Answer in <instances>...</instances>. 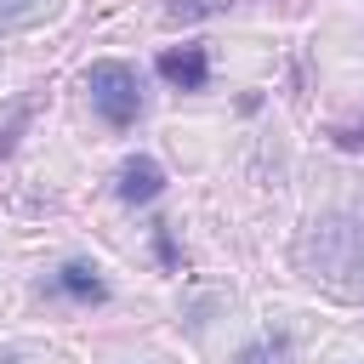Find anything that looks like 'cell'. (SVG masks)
<instances>
[{"label": "cell", "mask_w": 364, "mask_h": 364, "mask_svg": "<svg viewBox=\"0 0 364 364\" xmlns=\"http://www.w3.org/2000/svg\"><path fill=\"white\" fill-rule=\"evenodd\" d=\"M239 364H273V353H267V347H245V353H239Z\"/></svg>", "instance_id": "obj_9"}, {"label": "cell", "mask_w": 364, "mask_h": 364, "mask_svg": "<svg viewBox=\"0 0 364 364\" xmlns=\"http://www.w3.org/2000/svg\"><path fill=\"white\" fill-rule=\"evenodd\" d=\"M159 74H165L171 85H182V91H199V85L210 80V57H205V46H182V51H159Z\"/></svg>", "instance_id": "obj_3"}, {"label": "cell", "mask_w": 364, "mask_h": 364, "mask_svg": "<svg viewBox=\"0 0 364 364\" xmlns=\"http://www.w3.org/2000/svg\"><path fill=\"white\" fill-rule=\"evenodd\" d=\"M301 273L324 284L330 296H364V222L358 216H324L301 233Z\"/></svg>", "instance_id": "obj_1"}, {"label": "cell", "mask_w": 364, "mask_h": 364, "mask_svg": "<svg viewBox=\"0 0 364 364\" xmlns=\"http://www.w3.org/2000/svg\"><path fill=\"white\" fill-rule=\"evenodd\" d=\"M205 11H222V0H171V17H176V23L205 17Z\"/></svg>", "instance_id": "obj_7"}, {"label": "cell", "mask_w": 364, "mask_h": 364, "mask_svg": "<svg viewBox=\"0 0 364 364\" xmlns=\"http://www.w3.org/2000/svg\"><path fill=\"white\" fill-rule=\"evenodd\" d=\"M40 17V0H0V34H11V28H28Z\"/></svg>", "instance_id": "obj_6"}, {"label": "cell", "mask_w": 364, "mask_h": 364, "mask_svg": "<svg viewBox=\"0 0 364 364\" xmlns=\"http://www.w3.org/2000/svg\"><path fill=\"white\" fill-rule=\"evenodd\" d=\"M85 91H91V108L108 119V125H136V114H142V80L125 68V63H91V74H85Z\"/></svg>", "instance_id": "obj_2"}, {"label": "cell", "mask_w": 364, "mask_h": 364, "mask_svg": "<svg viewBox=\"0 0 364 364\" xmlns=\"http://www.w3.org/2000/svg\"><path fill=\"white\" fill-rule=\"evenodd\" d=\"M57 290H63V296H74V301H102V296H108V284H102L85 262H68V267L57 273Z\"/></svg>", "instance_id": "obj_5"}, {"label": "cell", "mask_w": 364, "mask_h": 364, "mask_svg": "<svg viewBox=\"0 0 364 364\" xmlns=\"http://www.w3.org/2000/svg\"><path fill=\"white\" fill-rule=\"evenodd\" d=\"M159 188H165V171L154 165V159H125L119 165V199L125 205H148V199H159Z\"/></svg>", "instance_id": "obj_4"}, {"label": "cell", "mask_w": 364, "mask_h": 364, "mask_svg": "<svg viewBox=\"0 0 364 364\" xmlns=\"http://www.w3.org/2000/svg\"><path fill=\"white\" fill-rule=\"evenodd\" d=\"M23 119H28V114H23V108H17V114H11V119H6V125H0V154H6V148H11V136H17V131H23Z\"/></svg>", "instance_id": "obj_8"}]
</instances>
